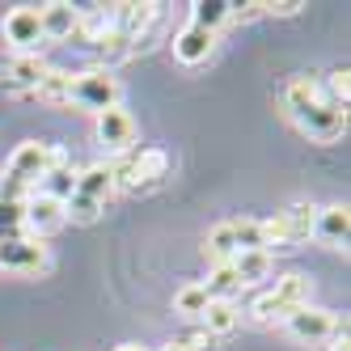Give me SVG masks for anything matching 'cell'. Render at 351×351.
I'll list each match as a JSON object with an SVG mask.
<instances>
[{
	"label": "cell",
	"mask_w": 351,
	"mask_h": 351,
	"mask_svg": "<svg viewBox=\"0 0 351 351\" xmlns=\"http://www.w3.org/2000/svg\"><path fill=\"white\" fill-rule=\"evenodd\" d=\"M136 136H140V128H136V119L123 110V106L97 114V144H102L106 153H132Z\"/></svg>",
	"instance_id": "obj_9"
},
{
	"label": "cell",
	"mask_w": 351,
	"mask_h": 351,
	"mask_svg": "<svg viewBox=\"0 0 351 351\" xmlns=\"http://www.w3.org/2000/svg\"><path fill=\"white\" fill-rule=\"evenodd\" d=\"M0 34H5V43L13 47V56H30L43 47V26H38V9L34 5H17L5 13V21H0Z\"/></svg>",
	"instance_id": "obj_6"
},
{
	"label": "cell",
	"mask_w": 351,
	"mask_h": 351,
	"mask_svg": "<svg viewBox=\"0 0 351 351\" xmlns=\"http://www.w3.org/2000/svg\"><path fill=\"white\" fill-rule=\"evenodd\" d=\"M280 216H284V229H288L292 245H296V241H309V237H313V220H317V208H313V204H305V199H300V204L284 208Z\"/></svg>",
	"instance_id": "obj_20"
},
{
	"label": "cell",
	"mask_w": 351,
	"mask_h": 351,
	"mask_svg": "<svg viewBox=\"0 0 351 351\" xmlns=\"http://www.w3.org/2000/svg\"><path fill=\"white\" fill-rule=\"evenodd\" d=\"M305 5L300 0H280V5H267V13H275V17H292V13H300Z\"/></svg>",
	"instance_id": "obj_31"
},
{
	"label": "cell",
	"mask_w": 351,
	"mask_h": 351,
	"mask_svg": "<svg viewBox=\"0 0 351 351\" xmlns=\"http://www.w3.org/2000/svg\"><path fill=\"white\" fill-rule=\"evenodd\" d=\"M72 191H77V169L68 165V153H64L51 169H47V178L38 182V195H51V199H60V204H64Z\"/></svg>",
	"instance_id": "obj_18"
},
{
	"label": "cell",
	"mask_w": 351,
	"mask_h": 351,
	"mask_svg": "<svg viewBox=\"0 0 351 351\" xmlns=\"http://www.w3.org/2000/svg\"><path fill=\"white\" fill-rule=\"evenodd\" d=\"M288 335L296 339V343H330V335L339 330V317L330 313V309H317V305H305V309H296L288 322Z\"/></svg>",
	"instance_id": "obj_7"
},
{
	"label": "cell",
	"mask_w": 351,
	"mask_h": 351,
	"mask_svg": "<svg viewBox=\"0 0 351 351\" xmlns=\"http://www.w3.org/2000/svg\"><path fill=\"white\" fill-rule=\"evenodd\" d=\"M13 237H30L26 204H17V199H0V241H13Z\"/></svg>",
	"instance_id": "obj_25"
},
{
	"label": "cell",
	"mask_w": 351,
	"mask_h": 351,
	"mask_svg": "<svg viewBox=\"0 0 351 351\" xmlns=\"http://www.w3.org/2000/svg\"><path fill=\"white\" fill-rule=\"evenodd\" d=\"M157 13H161V5H110V21L128 43H136L148 26H153Z\"/></svg>",
	"instance_id": "obj_15"
},
{
	"label": "cell",
	"mask_w": 351,
	"mask_h": 351,
	"mask_svg": "<svg viewBox=\"0 0 351 351\" xmlns=\"http://www.w3.org/2000/svg\"><path fill=\"white\" fill-rule=\"evenodd\" d=\"M97 216H102V204H97V199H85V195H77V191H72V195L64 199V220L93 224Z\"/></svg>",
	"instance_id": "obj_29"
},
{
	"label": "cell",
	"mask_w": 351,
	"mask_h": 351,
	"mask_svg": "<svg viewBox=\"0 0 351 351\" xmlns=\"http://www.w3.org/2000/svg\"><path fill=\"white\" fill-rule=\"evenodd\" d=\"M161 351H195V347H191V343H186V339H173V343H165V347H161Z\"/></svg>",
	"instance_id": "obj_33"
},
{
	"label": "cell",
	"mask_w": 351,
	"mask_h": 351,
	"mask_svg": "<svg viewBox=\"0 0 351 351\" xmlns=\"http://www.w3.org/2000/svg\"><path fill=\"white\" fill-rule=\"evenodd\" d=\"M204 254L220 267V263H233L237 258V241H233V229H229V220L216 224V229L204 237Z\"/></svg>",
	"instance_id": "obj_24"
},
{
	"label": "cell",
	"mask_w": 351,
	"mask_h": 351,
	"mask_svg": "<svg viewBox=\"0 0 351 351\" xmlns=\"http://www.w3.org/2000/svg\"><path fill=\"white\" fill-rule=\"evenodd\" d=\"M284 110H288V119L296 123V128L309 140H317V144H335L347 132V110L335 106V102H326L322 85H313L309 77H292L288 81Z\"/></svg>",
	"instance_id": "obj_1"
},
{
	"label": "cell",
	"mask_w": 351,
	"mask_h": 351,
	"mask_svg": "<svg viewBox=\"0 0 351 351\" xmlns=\"http://www.w3.org/2000/svg\"><path fill=\"white\" fill-rule=\"evenodd\" d=\"M233 271H237L241 288L245 284H258V280L271 275V254H267V250H241V254L233 258Z\"/></svg>",
	"instance_id": "obj_21"
},
{
	"label": "cell",
	"mask_w": 351,
	"mask_h": 351,
	"mask_svg": "<svg viewBox=\"0 0 351 351\" xmlns=\"http://www.w3.org/2000/svg\"><path fill=\"white\" fill-rule=\"evenodd\" d=\"M204 292H208V300H233V296L241 292V280H237L233 263H220V267H212V275L204 280Z\"/></svg>",
	"instance_id": "obj_23"
},
{
	"label": "cell",
	"mask_w": 351,
	"mask_h": 351,
	"mask_svg": "<svg viewBox=\"0 0 351 351\" xmlns=\"http://www.w3.org/2000/svg\"><path fill=\"white\" fill-rule=\"evenodd\" d=\"M119 351H144V347H136V343H123V347H119Z\"/></svg>",
	"instance_id": "obj_34"
},
{
	"label": "cell",
	"mask_w": 351,
	"mask_h": 351,
	"mask_svg": "<svg viewBox=\"0 0 351 351\" xmlns=\"http://www.w3.org/2000/svg\"><path fill=\"white\" fill-rule=\"evenodd\" d=\"M119 97H123V89L114 81V72L89 68V72H77V77H72V97H68V102L81 106V110L102 114V110H114L119 106Z\"/></svg>",
	"instance_id": "obj_5"
},
{
	"label": "cell",
	"mask_w": 351,
	"mask_h": 351,
	"mask_svg": "<svg viewBox=\"0 0 351 351\" xmlns=\"http://www.w3.org/2000/svg\"><path fill=\"white\" fill-rule=\"evenodd\" d=\"M34 97L47 102V106H68V97H72V72L68 68H47L38 89H34Z\"/></svg>",
	"instance_id": "obj_17"
},
{
	"label": "cell",
	"mask_w": 351,
	"mask_h": 351,
	"mask_svg": "<svg viewBox=\"0 0 351 351\" xmlns=\"http://www.w3.org/2000/svg\"><path fill=\"white\" fill-rule=\"evenodd\" d=\"M305 305H309V275L292 271V275H280L275 288H267L254 305H250V317L271 326V322H288L296 309H305Z\"/></svg>",
	"instance_id": "obj_2"
},
{
	"label": "cell",
	"mask_w": 351,
	"mask_h": 351,
	"mask_svg": "<svg viewBox=\"0 0 351 351\" xmlns=\"http://www.w3.org/2000/svg\"><path fill=\"white\" fill-rule=\"evenodd\" d=\"M229 229H233V241H237V254L241 250H267L263 220H229Z\"/></svg>",
	"instance_id": "obj_28"
},
{
	"label": "cell",
	"mask_w": 351,
	"mask_h": 351,
	"mask_svg": "<svg viewBox=\"0 0 351 351\" xmlns=\"http://www.w3.org/2000/svg\"><path fill=\"white\" fill-rule=\"evenodd\" d=\"M47 267V245L38 237H13V241H0V271H13V275H38Z\"/></svg>",
	"instance_id": "obj_8"
},
{
	"label": "cell",
	"mask_w": 351,
	"mask_h": 351,
	"mask_svg": "<svg viewBox=\"0 0 351 351\" xmlns=\"http://www.w3.org/2000/svg\"><path fill=\"white\" fill-rule=\"evenodd\" d=\"M114 191H119V186H114V169H110V161H97V165H89V169L77 173V195H85V199L106 204Z\"/></svg>",
	"instance_id": "obj_16"
},
{
	"label": "cell",
	"mask_w": 351,
	"mask_h": 351,
	"mask_svg": "<svg viewBox=\"0 0 351 351\" xmlns=\"http://www.w3.org/2000/svg\"><path fill=\"white\" fill-rule=\"evenodd\" d=\"M47 68H51V64H43L38 51H30V56H9L5 64H0V85H5L9 93H34Z\"/></svg>",
	"instance_id": "obj_10"
},
{
	"label": "cell",
	"mask_w": 351,
	"mask_h": 351,
	"mask_svg": "<svg viewBox=\"0 0 351 351\" xmlns=\"http://www.w3.org/2000/svg\"><path fill=\"white\" fill-rule=\"evenodd\" d=\"M110 169H114V186L132 191V195H148L165 182L169 157L161 148H140V153H128L123 161H110Z\"/></svg>",
	"instance_id": "obj_3"
},
{
	"label": "cell",
	"mask_w": 351,
	"mask_h": 351,
	"mask_svg": "<svg viewBox=\"0 0 351 351\" xmlns=\"http://www.w3.org/2000/svg\"><path fill=\"white\" fill-rule=\"evenodd\" d=\"M237 322H241V313H237L233 300H208V309H204V330H208V339L212 335H233Z\"/></svg>",
	"instance_id": "obj_19"
},
{
	"label": "cell",
	"mask_w": 351,
	"mask_h": 351,
	"mask_svg": "<svg viewBox=\"0 0 351 351\" xmlns=\"http://www.w3.org/2000/svg\"><path fill=\"white\" fill-rule=\"evenodd\" d=\"M326 102H335V106H343L347 110V102H351V72L347 68H339V72H330V81H326Z\"/></svg>",
	"instance_id": "obj_30"
},
{
	"label": "cell",
	"mask_w": 351,
	"mask_h": 351,
	"mask_svg": "<svg viewBox=\"0 0 351 351\" xmlns=\"http://www.w3.org/2000/svg\"><path fill=\"white\" fill-rule=\"evenodd\" d=\"M212 47H216V34L204 30V26H195V21H186V26L173 34V60H182V64H204L212 56Z\"/></svg>",
	"instance_id": "obj_14"
},
{
	"label": "cell",
	"mask_w": 351,
	"mask_h": 351,
	"mask_svg": "<svg viewBox=\"0 0 351 351\" xmlns=\"http://www.w3.org/2000/svg\"><path fill=\"white\" fill-rule=\"evenodd\" d=\"M64 224V204L60 199H51V195H30L26 199V229H30V237H47V233H56Z\"/></svg>",
	"instance_id": "obj_11"
},
{
	"label": "cell",
	"mask_w": 351,
	"mask_h": 351,
	"mask_svg": "<svg viewBox=\"0 0 351 351\" xmlns=\"http://www.w3.org/2000/svg\"><path fill=\"white\" fill-rule=\"evenodd\" d=\"M191 21L216 34L224 21H233V5H229V0H195V5H191Z\"/></svg>",
	"instance_id": "obj_22"
},
{
	"label": "cell",
	"mask_w": 351,
	"mask_h": 351,
	"mask_svg": "<svg viewBox=\"0 0 351 351\" xmlns=\"http://www.w3.org/2000/svg\"><path fill=\"white\" fill-rule=\"evenodd\" d=\"M173 309H178L182 317H204V309H208L204 284H182L178 292H173Z\"/></svg>",
	"instance_id": "obj_27"
},
{
	"label": "cell",
	"mask_w": 351,
	"mask_h": 351,
	"mask_svg": "<svg viewBox=\"0 0 351 351\" xmlns=\"http://www.w3.org/2000/svg\"><path fill=\"white\" fill-rule=\"evenodd\" d=\"M60 157H64V148L43 144V140H26V144L13 148V157H9V165H5L0 178H9L17 186H26V191H38V182L47 178V169H51Z\"/></svg>",
	"instance_id": "obj_4"
},
{
	"label": "cell",
	"mask_w": 351,
	"mask_h": 351,
	"mask_svg": "<svg viewBox=\"0 0 351 351\" xmlns=\"http://www.w3.org/2000/svg\"><path fill=\"white\" fill-rule=\"evenodd\" d=\"M313 237L330 250H343L347 237H351V212L347 204H330V208H317V220H313Z\"/></svg>",
	"instance_id": "obj_12"
},
{
	"label": "cell",
	"mask_w": 351,
	"mask_h": 351,
	"mask_svg": "<svg viewBox=\"0 0 351 351\" xmlns=\"http://www.w3.org/2000/svg\"><path fill=\"white\" fill-rule=\"evenodd\" d=\"M330 351H351V335H347V322L330 335Z\"/></svg>",
	"instance_id": "obj_32"
},
{
	"label": "cell",
	"mask_w": 351,
	"mask_h": 351,
	"mask_svg": "<svg viewBox=\"0 0 351 351\" xmlns=\"http://www.w3.org/2000/svg\"><path fill=\"white\" fill-rule=\"evenodd\" d=\"M77 21H81V9L68 5V0H51V5L38 9V26H43V38L51 43H64L77 34Z\"/></svg>",
	"instance_id": "obj_13"
},
{
	"label": "cell",
	"mask_w": 351,
	"mask_h": 351,
	"mask_svg": "<svg viewBox=\"0 0 351 351\" xmlns=\"http://www.w3.org/2000/svg\"><path fill=\"white\" fill-rule=\"evenodd\" d=\"M132 47H136V43H128L119 30H106L102 38L93 43V56L102 60V64H106V72H110V64H119V60H128V56H132Z\"/></svg>",
	"instance_id": "obj_26"
}]
</instances>
